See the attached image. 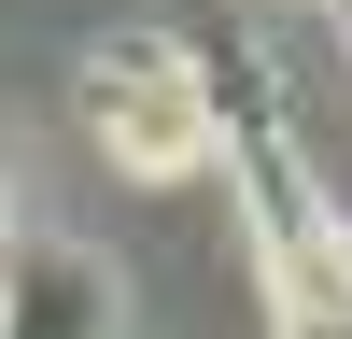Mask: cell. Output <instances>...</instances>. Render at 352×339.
Returning <instances> with one entry per match:
<instances>
[{"instance_id":"obj_1","label":"cell","mask_w":352,"mask_h":339,"mask_svg":"<svg viewBox=\"0 0 352 339\" xmlns=\"http://www.w3.org/2000/svg\"><path fill=\"white\" fill-rule=\"evenodd\" d=\"M85 127H99L113 170L169 184V170L226 156V85L197 71V43H169V28H113V43L85 56Z\"/></svg>"},{"instance_id":"obj_2","label":"cell","mask_w":352,"mask_h":339,"mask_svg":"<svg viewBox=\"0 0 352 339\" xmlns=\"http://www.w3.org/2000/svg\"><path fill=\"white\" fill-rule=\"evenodd\" d=\"M0 339H113V269L71 240H14L0 254Z\"/></svg>"},{"instance_id":"obj_3","label":"cell","mask_w":352,"mask_h":339,"mask_svg":"<svg viewBox=\"0 0 352 339\" xmlns=\"http://www.w3.org/2000/svg\"><path fill=\"white\" fill-rule=\"evenodd\" d=\"M338 212H352V198H338Z\"/></svg>"},{"instance_id":"obj_4","label":"cell","mask_w":352,"mask_h":339,"mask_svg":"<svg viewBox=\"0 0 352 339\" xmlns=\"http://www.w3.org/2000/svg\"><path fill=\"white\" fill-rule=\"evenodd\" d=\"M338 14H352V0H338Z\"/></svg>"}]
</instances>
